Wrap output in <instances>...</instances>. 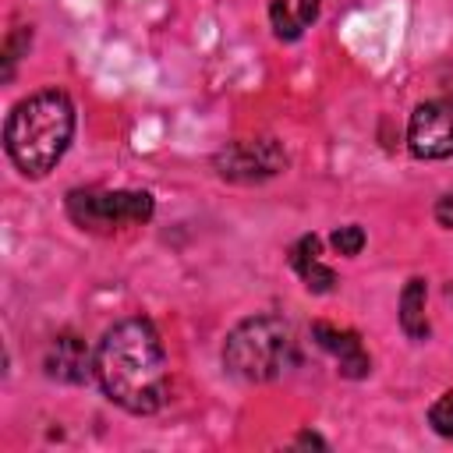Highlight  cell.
<instances>
[{"label":"cell","instance_id":"cell-1","mask_svg":"<svg viewBox=\"0 0 453 453\" xmlns=\"http://www.w3.org/2000/svg\"><path fill=\"white\" fill-rule=\"evenodd\" d=\"M96 382L110 403L149 418L170 400V368L159 329L145 315L113 322L96 343Z\"/></svg>","mask_w":453,"mask_h":453},{"label":"cell","instance_id":"cell-2","mask_svg":"<svg viewBox=\"0 0 453 453\" xmlns=\"http://www.w3.org/2000/svg\"><path fill=\"white\" fill-rule=\"evenodd\" d=\"M74 124V99L57 85L39 88L11 106L4 120V152L21 177L42 180L67 156Z\"/></svg>","mask_w":453,"mask_h":453},{"label":"cell","instance_id":"cell-3","mask_svg":"<svg viewBox=\"0 0 453 453\" xmlns=\"http://www.w3.org/2000/svg\"><path fill=\"white\" fill-rule=\"evenodd\" d=\"M297 365V340L287 319L280 315H248L223 340V368L226 375L262 386L276 382L283 372Z\"/></svg>","mask_w":453,"mask_h":453},{"label":"cell","instance_id":"cell-4","mask_svg":"<svg viewBox=\"0 0 453 453\" xmlns=\"http://www.w3.org/2000/svg\"><path fill=\"white\" fill-rule=\"evenodd\" d=\"M64 212L85 234H117L124 226H145L156 212V198L142 188H71Z\"/></svg>","mask_w":453,"mask_h":453},{"label":"cell","instance_id":"cell-5","mask_svg":"<svg viewBox=\"0 0 453 453\" xmlns=\"http://www.w3.org/2000/svg\"><path fill=\"white\" fill-rule=\"evenodd\" d=\"M212 170L230 184H262L287 170V149L276 138H237L212 156Z\"/></svg>","mask_w":453,"mask_h":453},{"label":"cell","instance_id":"cell-6","mask_svg":"<svg viewBox=\"0 0 453 453\" xmlns=\"http://www.w3.org/2000/svg\"><path fill=\"white\" fill-rule=\"evenodd\" d=\"M407 149L414 159H449L453 156V96L425 99L407 120Z\"/></svg>","mask_w":453,"mask_h":453},{"label":"cell","instance_id":"cell-7","mask_svg":"<svg viewBox=\"0 0 453 453\" xmlns=\"http://www.w3.org/2000/svg\"><path fill=\"white\" fill-rule=\"evenodd\" d=\"M311 340L319 343V350H326L336 361V372L343 379H368L372 375V357L361 343V336L354 329H340L333 322H311Z\"/></svg>","mask_w":453,"mask_h":453},{"label":"cell","instance_id":"cell-8","mask_svg":"<svg viewBox=\"0 0 453 453\" xmlns=\"http://www.w3.org/2000/svg\"><path fill=\"white\" fill-rule=\"evenodd\" d=\"M42 368L50 379L67 382V386H81L88 379H96V350L88 354L85 340L74 333H60L50 340L46 354H42Z\"/></svg>","mask_w":453,"mask_h":453},{"label":"cell","instance_id":"cell-9","mask_svg":"<svg viewBox=\"0 0 453 453\" xmlns=\"http://www.w3.org/2000/svg\"><path fill=\"white\" fill-rule=\"evenodd\" d=\"M322 241L315 237V234H304V237H297L294 244H290V255H287V262H290V269L301 276V283L311 290V294H333L336 290V269L333 265H326L322 258Z\"/></svg>","mask_w":453,"mask_h":453},{"label":"cell","instance_id":"cell-10","mask_svg":"<svg viewBox=\"0 0 453 453\" xmlns=\"http://www.w3.org/2000/svg\"><path fill=\"white\" fill-rule=\"evenodd\" d=\"M322 0H273L269 4V25L280 42H297L315 21H319Z\"/></svg>","mask_w":453,"mask_h":453},{"label":"cell","instance_id":"cell-11","mask_svg":"<svg viewBox=\"0 0 453 453\" xmlns=\"http://www.w3.org/2000/svg\"><path fill=\"white\" fill-rule=\"evenodd\" d=\"M425 304H428V283H425L421 276H411V280L403 283V290H400V311H396V319H400L403 336L414 340V343H421V340L432 336Z\"/></svg>","mask_w":453,"mask_h":453},{"label":"cell","instance_id":"cell-12","mask_svg":"<svg viewBox=\"0 0 453 453\" xmlns=\"http://www.w3.org/2000/svg\"><path fill=\"white\" fill-rule=\"evenodd\" d=\"M28 50H32V25H18V28H11V35L4 39V50H0V78H4V81L14 78L18 60L28 57Z\"/></svg>","mask_w":453,"mask_h":453},{"label":"cell","instance_id":"cell-13","mask_svg":"<svg viewBox=\"0 0 453 453\" xmlns=\"http://www.w3.org/2000/svg\"><path fill=\"white\" fill-rule=\"evenodd\" d=\"M329 248H333L336 255H343V258H354V255H361V248H365V230H361L357 223L336 226V230L329 234Z\"/></svg>","mask_w":453,"mask_h":453},{"label":"cell","instance_id":"cell-14","mask_svg":"<svg viewBox=\"0 0 453 453\" xmlns=\"http://www.w3.org/2000/svg\"><path fill=\"white\" fill-rule=\"evenodd\" d=\"M428 425H432V432H435V435L453 439V389H449V393H442V396L428 407Z\"/></svg>","mask_w":453,"mask_h":453},{"label":"cell","instance_id":"cell-15","mask_svg":"<svg viewBox=\"0 0 453 453\" xmlns=\"http://www.w3.org/2000/svg\"><path fill=\"white\" fill-rule=\"evenodd\" d=\"M432 216H435V223H439L442 230H453V191H446V195L435 198Z\"/></svg>","mask_w":453,"mask_h":453},{"label":"cell","instance_id":"cell-16","mask_svg":"<svg viewBox=\"0 0 453 453\" xmlns=\"http://www.w3.org/2000/svg\"><path fill=\"white\" fill-rule=\"evenodd\" d=\"M294 446H315V449H329V442H326L319 432H301V435L294 439Z\"/></svg>","mask_w":453,"mask_h":453}]
</instances>
